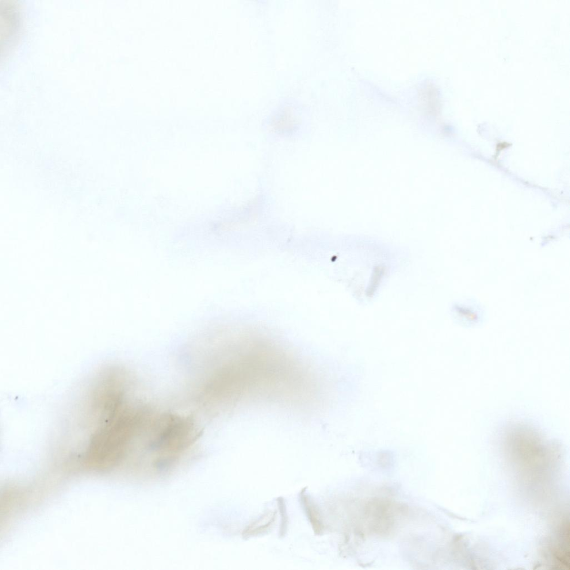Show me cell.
Here are the masks:
<instances>
[{"label": "cell", "instance_id": "cell-1", "mask_svg": "<svg viewBox=\"0 0 570 570\" xmlns=\"http://www.w3.org/2000/svg\"><path fill=\"white\" fill-rule=\"evenodd\" d=\"M303 495L302 500H303L307 514H308L309 518L311 519L313 528L315 527L314 530L316 534H319L320 533V531L322 530V527H321L322 525H321V523L319 521L318 514H317V512L316 511L313 505L311 504L312 503L311 500L307 498V496L304 495V493Z\"/></svg>", "mask_w": 570, "mask_h": 570}, {"label": "cell", "instance_id": "cell-2", "mask_svg": "<svg viewBox=\"0 0 570 570\" xmlns=\"http://www.w3.org/2000/svg\"><path fill=\"white\" fill-rule=\"evenodd\" d=\"M274 516H275V515L273 514H270L269 515L263 516V517L260 519L259 521L254 523L253 525H251L250 527H249V528H248V529L246 531V535H251V534L258 533L259 531H263V530H265L266 528L271 525V523L274 522V520L268 521L267 522L266 521H267L268 519H269L271 518L274 517Z\"/></svg>", "mask_w": 570, "mask_h": 570}]
</instances>
